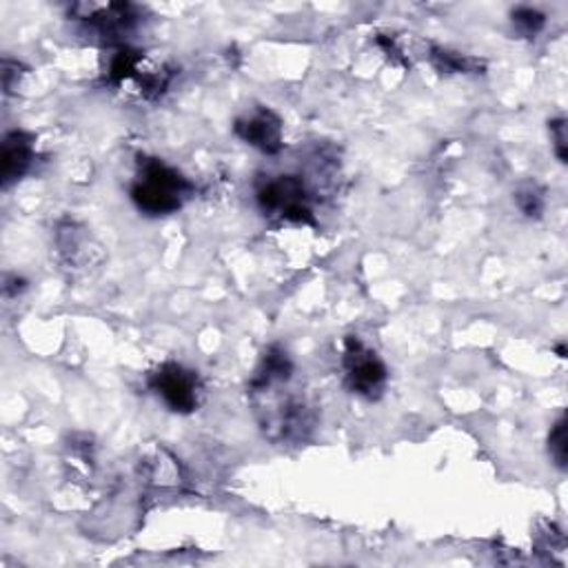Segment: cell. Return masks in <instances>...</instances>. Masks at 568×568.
I'll return each instance as SVG.
<instances>
[{"label":"cell","mask_w":568,"mask_h":568,"mask_svg":"<svg viewBox=\"0 0 568 568\" xmlns=\"http://www.w3.org/2000/svg\"><path fill=\"white\" fill-rule=\"evenodd\" d=\"M258 203L264 212L280 214L292 223H311L314 212L309 205V192L298 175H277L258 186Z\"/></svg>","instance_id":"4"},{"label":"cell","mask_w":568,"mask_h":568,"mask_svg":"<svg viewBox=\"0 0 568 568\" xmlns=\"http://www.w3.org/2000/svg\"><path fill=\"white\" fill-rule=\"evenodd\" d=\"M0 178H3V189H10L19 182L34 160V140L25 132H12L3 140V154H0Z\"/></svg>","instance_id":"7"},{"label":"cell","mask_w":568,"mask_h":568,"mask_svg":"<svg viewBox=\"0 0 568 568\" xmlns=\"http://www.w3.org/2000/svg\"><path fill=\"white\" fill-rule=\"evenodd\" d=\"M548 453L553 457V462L559 468H566V457H568V448H566V418L561 416L555 427L550 429L548 435Z\"/></svg>","instance_id":"10"},{"label":"cell","mask_w":568,"mask_h":568,"mask_svg":"<svg viewBox=\"0 0 568 568\" xmlns=\"http://www.w3.org/2000/svg\"><path fill=\"white\" fill-rule=\"evenodd\" d=\"M550 138H553V149L559 162H566L568 158V132H566V121L557 118L550 123Z\"/></svg>","instance_id":"12"},{"label":"cell","mask_w":568,"mask_h":568,"mask_svg":"<svg viewBox=\"0 0 568 568\" xmlns=\"http://www.w3.org/2000/svg\"><path fill=\"white\" fill-rule=\"evenodd\" d=\"M515 203L520 212L529 218H537L544 212V196L537 184H522L515 194Z\"/></svg>","instance_id":"9"},{"label":"cell","mask_w":568,"mask_h":568,"mask_svg":"<svg viewBox=\"0 0 568 568\" xmlns=\"http://www.w3.org/2000/svg\"><path fill=\"white\" fill-rule=\"evenodd\" d=\"M149 389L173 411L192 413L201 405L203 385L196 371L178 362H164L149 373Z\"/></svg>","instance_id":"2"},{"label":"cell","mask_w":568,"mask_h":568,"mask_svg":"<svg viewBox=\"0 0 568 568\" xmlns=\"http://www.w3.org/2000/svg\"><path fill=\"white\" fill-rule=\"evenodd\" d=\"M431 63L435 65V69L446 71V73H470L482 67V63L476 58L457 54V52H448V49H440V47H433Z\"/></svg>","instance_id":"8"},{"label":"cell","mask_w":568,"mask_h":568,"mask_svg":"<svg viewBox=\"0 0 568 568\" xmlns=\"http://www.w3.org/2000/svg\"><path fill=\"white\" fill-rule=\"evenodd\" d=\"M342 366L347 387L353 394L368 400L383 394L387 385V366L357 336H347Z\"/></svg>","instance_id":"3"},{"label":"cell","mask_w":568,"mask_h":568,"mask_svg":"<svg viewBox=\"0 0 568 568\" xmlns=\"http://www.w3.org/2000/svg\"><path fill=\"white\" fill-rule=\"evenodd\" d=\"M234 129L238 138L264 154H277L282 147V121L271 110H255L236 121Z\"/></svg>","instance_id":"6"},{"label":"cell","mask_w":568,"mask_h":568,"mask_svg":"<svg viewBox=\"0 0 568 568\" xmlns=\"http://www.w3.org/2000/svg\"><path fill=\"white\" fill-rule=\"evenodd\" d=\"M71 14L87 23L89 27H96L103 36H114V34H123L127 30L134 27V23L138 21L136 8L127 5V3H107V5H93V3H80L71 8Z\"/></svg>","instance_id":"5"},{"label":"cell","mask_w":568,"mask_h":568,"mask_svg":"<svg viewBox=\"0 0 568 568\" xmlns=\"http://www.w3.org/2000/svg\"><path fill=\"white\" fill-rule=\"evenodd\" d=\"M192 182L158 158H140L132 201L147 216H169L192 194Z\"/></svg>","instance_id":"1"},{"label":"cell","mask_w":568,"mask_h":568,"mask_svg":"<svg viewBox=\"0 0 568 568\" xmlns=\"http://www.w3.org/2000/svg\"><path fill=\"white\" fill-rule=\"evenodd\" d=\"M546 19L542 12L533 10V8H518L513 12V25L524 34V36H535L542 32Z\"/></svg>","instance_id":"11"}]
</instances>
